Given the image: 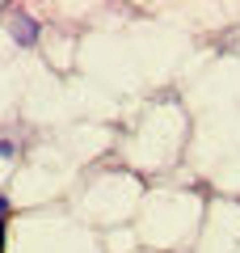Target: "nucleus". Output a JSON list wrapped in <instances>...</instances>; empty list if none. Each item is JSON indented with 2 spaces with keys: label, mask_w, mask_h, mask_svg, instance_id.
Wrapping results in <instances>:
<instances>
[{
  "label": "nucleus",
  "mask_w": 240,
  "mask_h": 253,
  "mask_svg": "<svg viewBox=\"0 0 240 253\" xmlns=\"http://www.w3.org/2000/svg\"><path fill=\"white\" fill-rule=\"evenodd\" d=\"M0 253H4V224H0Z\"/></svg>",
  "instance_id": "nucleus-1"
},
{
  "label": "nucleus",
  "mask_w": 240,
  "mask_h": 253,
  "mask_svg": "<svg viewBox=\"0 0 240 253\" xmlns=\"http://www.w3.org/2000/svg\"><path fill=\"white\" fill-rule=\"evenodd\" d=\"M4 211H9V203H4V199H0V215H4Z\"/></svg>",
  "instance_id": "nucleus-2"
}]
</instances>
